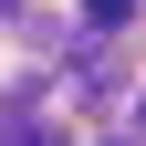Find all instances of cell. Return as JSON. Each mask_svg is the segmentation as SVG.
Listing matches in <instances>:
<instances>
[{
  "label": "cell",
  "instance_id": "1",
  "mask_svg": "<svg viewBox=\"0 0 146 146\" xmlns=\"http://www.w3.org/2000/svg\"><path fill=\"white\" fill-rule=\"evenodd\" d=\"M84 21H94V31H125V21H136V0H84Z\"/></svg>",
  "mask_w": 146,
  "mask_h": 146
}]
</instances>
